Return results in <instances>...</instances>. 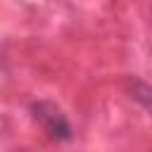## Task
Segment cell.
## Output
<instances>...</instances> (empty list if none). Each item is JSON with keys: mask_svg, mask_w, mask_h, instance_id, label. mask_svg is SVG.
Returning <instances> with one entry per match:
<instances>
[{"mask_svg": "<svg viewBox=\"0 0 152 152\" xmlns=\"http://www.w3.org/2000/svg\"><path fill=\"white\" fill-rule=\"evenodd\" d=\"M31 114L33 119L45 128V133L52 140H69L71 138V126L66 121V116L62 114V109L48 100H38L31 104Z\"/></svg>", "mask_w": 152, "mask_h": 152, "instance_id": "1", "label": "cell"}, {"mask_svg": "<svg viewBox=\"0 0 152 152\" xmlns=\"http://www.w3.org/2000/svg\"><path fill=\"white\" fill-rule=\"evenodd\" d=\"M131 97L133 100H138V102H142L147 109H152V88L150 86H145L142 81H138V78H133L131 81Z\"/></svg>", "mask_w": 152, "mask_h": 152, "instance_id": "2", "label": "cell"}]
</instances>
